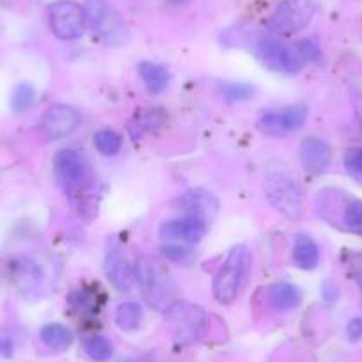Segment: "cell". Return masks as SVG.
Instances as JSON below:
<instances>
[{"label": "cell", "mask_w": 362, "mask_h": 362, "mask_svg": "<svg viewBox=\"0 0 362 362\" xmlns=\"http://www.w3.org/2000/svg\"><path fill=\"white\" fill-rule=\"evenodd\" d=\"M308 121V107L297 103L281 112H264L257 121L259 130L268 135H281L302 128Z\"/></svg>", "instance_id": "obj_12"}, {"label": "cell", "mask_w": 362, "mask_h": 362, "mask_svg": "<svg viewBox=\"0 0 362 362\" xmlns=\"http://www.w3.org/2000/svg\"><path fill=\"white\" fill-rule=\"evenodd\" d=\"M293 263L300 270H315L320 263V249L315 240L309 235L295 236L293 243Z\"/></svg>", "instance_id": "obj_16"}, {"label": "cell", "mask_w": 362, "mask_h": 362, "mask_svg": "<svg viewBox=\"0 0 362 362\" xmlns=\"http://www.w3.org/2000/svg\"><path fill=\"white\" fill-rule=\"evenodd\" d=\"M86 22L105 43L119 45L127 36V27L121 16L107 4L105 0H86L83 6Z\"/></svg>", "instance_id": "obj_5"}, {"label": "cell", "mask_w": 362, "mask_h": 362, "mask_svg": "<svg viewBox=\"0 0 362 362\" xmlns=\"http://www.w3.org/2000/svg\"><path fill=\"white\" fill-rule=\"evenodd\" d=\"M48 23L59 40H78L86 29V13L73 0H59L48 8Z\"/></svg>", "instance_id": "obj_7"}, {"label": "cell", "mask_w": 362, "mask_h": 362, "mask_svg": "<svg viewBox=\"0 0 362 362\" xmlns=\"http://www.w3.org/2000/svg\"><path fill=\"white\" fill-rule=\"evenodd\" d=\"M316 9V0H283L268 18L267 27L279 36H293L311 23Z\"/></svg>", "instance_id": "obj_4"}, {"label": "cell", "mask_w": 362, "mask_h": 362, "mask_svg": "<svg viewBox=\"0 0 362 362\" xmlns=\"http://www.w3.org/2000/svg\"><path fill=\"white\" fill-rule=\"evenodd\" d=\"M177 208L189 217H197L210 224L218 211V201L214 194L203 189L189 190L177 199Z\"/></svg>", "instance_id": "obj_13"}, {"label": "cell", "mask_w": 362, "mask_h": 362, "mask_svg": "<svg viewBox=\"0 0 362 362\" xmlns=\"http://www.w3.org/2000/svg\"><path fill=\"white\" fill-rule=\"evenodd\" d=\"M95 146L102 155L114 156L123 148V139L114 130H100L95 134Z\"/></svg>", "instance_id": "obj_23"}, {"label": "cell", "mask_w": 362, "mask_h": 362, "mask_svg": "<svg viewBox=\"0 0 362 362\" xmlns=\"http://www.w3.org/2000/svg\"><path fill=\"white\" fill-rule=\"evenodd\" d=\"M167 323L177 343L192 344L201 337L204 329V311L192 304L170 305Z\"/></svg>", "instance_id": "obj_8"}, {"label": "cell", "mask_w": 362, "mask_h": 362, "mask_svg": "<svg viewBox=\"0 0 362 362\" xmlns=\"http://www.w3.org/2000/svg\"><path fill=\"white\" fill-rule=\"evenodd\" d=\"M105 276L114 288L121 293H128L135 286V270L130 267L127 259L119 252L112 250L107 254L105 259Z\"/></svg>", "instance_id": "obj_14"}, {"label": "cell", "mask_w": 362, "mask_h": 362, "mask_svg": "<svg viewBox=\"0 0 362 362\" xmlns=\"http://www.w3.org/2000/svg\"><path fill=\"white\" fill-rule=\"evenodd\" d=\"M54 173L68 196H78L89 183V167L83 156L73 149H61L54 156Z\"/></svg>", "instance_id": "obj_6"}, {"label": "cell", "mask_w": 362, "mask_h": 362, "mask_svg": "<svg viewBox=\"0 0 362 362\" xmlns=\"http://www.w3.org/2000/svg\"><path fill=\"white\" fill-rule=\"evenodd\" d=\"M80 123H82V116H80L78 110L69 105L57 103L45 112L43 119H41V128L48 139L57 141V139L71 135L80 127Z\"/></svg>", "instance_id": "obj_10"}, {"label": "cell", "mask_w": 362, "mask_h": 362, "mask_svg": "<svg viewBox=\"0 0 362 362\" xmlns=\"http://www.w3.org/2000/svg\"><path fill=\"white\" fill-rule=\"evenodd\" d=\"M40 337L54 351H66L73 343V334L69 332L68 327L61 325V323H47L45 327H41Z\"/></svg>", "instance_id": "obj_19"}, {"label": "cell", "mask_w": 362, "mask_h": 362, "mask_svg": "<svg viewBox=\"0 0 362 362\" xmlns=\"http://www.w3.org/2000/svg\"><path fill=\"white\" fill-rule=\"evenodd\" d=\"M344 224L355 235L362 236V201L361 199H350L344 206Z\"/></svg>", "instance_id": "obj_26"}, {"label": "cell", "mask_w": 362, "mask_h": 362, "mask_svg": "<svg viewBox=\"0 0 362 362\" xmlns=\"http://www.w3.org/2000/svg\"><path fill=\"white\" fill-rule=\"evenodd\" d=\"M254 86L247 82H222L218 86V93L226 102H245L254 96Z\"/></svg>", "instance_id": "obj_22"}, {"label": "cell", "mask_w": 362, "mask_h": 362, "mask_svg": "<svg viewBox=\"0 0 362 362\" xmlns=\"http://www.w3.org/2000/svg\"><path fill=\"white\" fill-rule=\"evenodd\" d=\"M208 231V224L197 217H185L167 221L160 226V238L170 243H197L204 238Z\"/></svg>", "instance_id": "obj_11"}, {"label": "cell", "mask_w": 362, "mask_h": 362, "mask_svg": "<svg viewBox=\"0 0 362 362\" xmlns=\"http://www.w3.org/2000/svg\"><path fill=\"white\" fill-rule=\"evenodd\" d=\"M139 75H141L146 89H148L151 95H160V93H163V90L167 89V83H169L170 78L165 66L153 64V62H141V64H139Z\"/></svg>", "instance_id": "obj_17"}, {"label": "cell", "mask_w": 362, "mask_h": 362, "mask_svg": "<svg viewBox=\"0 0 362 362\" xmlns=\"http://www.w3.org/2000/svg\"><path fill=\"white\" fill-rule=\"evenodd\" d=\"M357 283H358V286H361V290H362V268L358 270V274H357Z\"/></svg>", "instance_id": "obj_30"}, {"label": "cell", "mask_w": 362, "mask_h": 362, "mask_svg": "<svg viewBox=\"0 0 362 362\" xmlns=\"http://www.w3.org/2000/svg\"><path fill=\"white\" fill-rule=\"evenodd\" d=\"M34 100H36V90L30 83H20L15 87V93L11 96V107L15 112H25L30 107L34 105Z\"/></svg>", "instance_id": "obj_24"}, {"label": "cell", "mask_w": 362, "mask_h": 362, "mask_svg": "<svg viewBox=\"0 0 362 362\" xmlns=\"http://www.w3.org/2000/svg\"><path fill=\"white\" fill-rule=\"evenodd\" d=\"M163 119H165V116H163L160 110H149V112L137 114V119L132 123L130 130H135V128H137V134H135L134 137H141L146 132H153L158 127H162Z\"/></svg>", "instance_id": "obj_25"}, {"label": "cell", "mask_w": 362, "mask_h": 362, "mask_svg": "<svg viewBox=\"0 0 362 362\" xmlns=\"http://www.w3.org/2000/svg\"><path fill=\"white\" fill-rule=\"evenodd\" d=\"M0 350H2V341H0Z\"/></svg>", "instance_id": "obj_32"}, {"label": "cell", "mask_w": 362, "mask_h": 362, "mask_svg": "<svg viewBox=\"0 0 362 362\" xmlns=\"http://www.w3.org/2000/svg\"><path fill=\"white\" fill-rule=\"evenodd\" d=\"M250 270V254L245 245L233 247L214 279V295L221 304H231L243 290Z\"/></svg>", "instance_id": "obj_2"}, {"label": "cell", "mask_w": 362, "mask_h": 362, "mask_svg": "<svg viewBox=\"0 0 362 362\" xmlns=\"http://www.w3.org/2000/svg\"><path fill=\"white\" fill-rule=\"evenodd\" d=\"M346 334L350 337V341H354V343L362 341V318L350 320V323L346 327Z\"/></svg>", "instance_id": "obj_29"}, {"label": "cell", "mask_w": 362, "mask_h": 362, "mask_svg": "<svg viewBox=\"0 0 362 362\" xmlns=\"http://www.w3.org/2000/svg\"><path fill=\"white\" fill-rule=\"evenodd\" d=\"M270 302L277 311H291L302 302V291L291 283H277L270 290Z\"/></svg>", "instance_id": "obj_18"}, {"label": "cell", "mask_w": 362, "mask_h": 362, "mask_svg": "<svg viewBox=\"0 0 362 362\" xmlns=\"http://www.w3.org/2000/svg\"><path fill=\"white\" fill-rule=\"evenodd\" d=\"M169 2H174V4H180V2H187V0H169Z\"/></svg>", "instance_id": "obj_31"}, {"label": "cell", "mask_w": 362, "mask_h": 362, "mask_svg": "<svg viewBox=\"0 0 362 362\" xmlns=\"http://www.w3.org/2000/svg\"><path fill=\"white\" fill-rule=\"evenodd\" d=\"M83 351L96 362H107L114 354L112 343L103 336H90L83 341Z\"/></svg>", "instance_id": "obj_21"}, {"label": "cell", "mask_w": 362, "mask_h": 362, "mask_svg": "<svg viewBox=\"0 0 362 362\" xmlns=\"http://www.w3.org/2000/svg\"><path fill=\"white\" fill-rule=\"evenodd\" d=\"M116 325L121 330H135L139 329L142 322V309L135 302H124L116 309Z\"/></svg>", "instance_id": "obj_20"}, {"label": "cell", "mask_w": 362, "mask_h": 362, "mask_svg": "<svg viewBox=\"0 0 362 362\" xmlns=\"http://www.w3.org/2000/svg\"><path fill=\"white\" fill-rule=\"evenodd\" d=\"M256 50L257 57L267 68L283 73H298L308 62L320 57V48L311 40L298 41L293 47H288L272 37H261Z\"/></svg>", "instance_id": "obj_1"}, {"label": "cell", "mask_w": 362, "mask_h": 362, "mask_svg": "<svg viewBox=\"0 0 362 362\" xmlns=\"http://www.w3.org/2000/svg\"><path fill=\"white\" fill-rule=\"evenodd\" d=\"M330 158H332V151H330V146L325 141L318 137H308L302 141L300 160L302 165L309 173H323L329 167Z\"/></svg>", "instance_id": "obj_15"}, {"label": "cell", "mask_w": 362, "mask_h": 362, "mask_svg": "<svg viewBox=\"0 0 362 362\" xmlns=\"http://www.w3.org/2000/svg\"><path fill=\"white\" fill-rule=\"evenodd\" d=\"M163 250H165V256H169L170 259H176V261L185 259L187 256H190V250L185 249V247H181V243L167 245V247H163Z\"/></svg>", "instance_id": "obj_28"}, {"label": "cell", "mask_w": 362, "mask_h": 362, "mask_svg": "<svg viewBox=\"0 0 362 362\" xmlns=\"http://www.w3.org/2000/svg\"><path fill=\"white\" fill-rule=\"evenodd\" d=\"M344 167L350 174H355V176H361L362 174V148H354L348 149L344 153Z\"/></svg>", "instance_id": "obj_27"}, {"label": "cell", "mask_w": 362, "mask_h": 362, "mask_svg": "<svg viewBox=\"0 0 362 362\" xmlns=\"http://www.w3.org/2000/svg\"><path fill=\"white\" fill-rule=\"evenodd\" d=\"M135 277L148 304L156 309H165L174 295V283L165 268L153 257L142 256L137 259Z\"/></svg>", "instance_id": "obj_3"}, {"label": "cell", "mask_w": 362, "mask_h": 362, "mask_svg": "<svg viewBox=\"0 0 362 362\" xmlns=\"http://www.w3.org/2000/svg\"><path fill=\"white\" fill-rule=\"evenodd\" d=\"M264 190H267L268 201L277 210L283 211L288 217L298 218L302 211V192L291 177L284 174H272L268 176Z\"/></svg>", "instance_id": "obj_9"}]
</instances>
